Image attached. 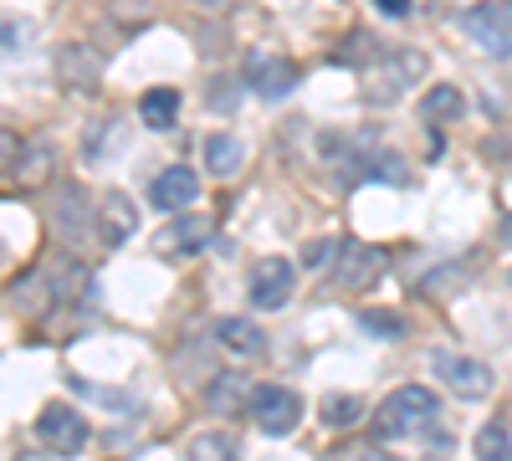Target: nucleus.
Instances as JSON below:
<instances>
[{
    "label": "nucleus",
    "instance_id": "obj_29",
    "mask_svg": "<svg viewBox=\"0 0 512 461\" xmlns=\"http://www.w3.org/2000/svg\"><path fill=\"white\" fill-rule=\"evenodd\" d=\"M16 461H52L47 451H16Z\"/></svg>",
    "mask_w": 512,
    "mask_h": 461
},
{
    "label": "nucleus",
    "instance_id": "obj_5",
    "mask_svg": "<svg viewBox=\"0 0 512 461\" xmlns=\"http://www.w3.org/2000/svg\"><path fill=\"white\" fill-rule=\"evenodd\" d=\"M246 410L267 436H292L297 426H303V395L287 390V385H251Z\"/></svg>",
    "mask_w": 512,
    "mask_h": 461
},
{
    "label": "nucleus",
    "instance_id": "obj_17",
    "mask_svg": "<svg viewBox=\"0 0 512 461\" xmlns=\"http://www.w3.org/2000/svg\"><path fill=\"white\" fill-rule=\"evenodd\" d=\"M246 400H251V385H246V374H236V369L205 385V405L216 415H236V410H246Z\"/></svg>",
    "mask_w": 512,
    "mask_h": 461
},
{
    "label": "nucleus",
    "instance_id": "obj_25",
    "mask_svg": "<svg viewBox=\"0 0 512 461\" xmlns=\"http://www.w3.org/2000/svg\"><path fill=\"white\" fill-rule=\"evenodd\" d=\"M21 154H26L21 134H11V129H0V175H16V170H21Z\"/></svg>",
    "mask_w": 512,
    "mask_h": 461
},
{
    "label": "nucleus",
    "instance_id": "obj_11",
    "mask_svg": "<svg viewBox=\"0 0 512 461\" xmlns=\"http://www.w3.org/2000/svg\"><path fill=\"white\" fill-rule=\"evenodd\" d=\"M149 200L159 205V211H169V216H185L190 205L200 200V175L190 170V164H169V170H159V175H154Z\"/></svg>",
    "mask_w": 512,
    "mask_h": 461
},
{
    "label": "nucleus",
    "instance_id": "obj_20",
    "mask_svg": "<svg viewBox=\"0 0 512 461\" xmlns=\"http://www.w3.org/2000/svg\"><path fill=\"white\" fill-rule=\"evenodd\" d=\"M369 415V400L364 395H328L323 400V426L328 431H349V426H359Z\"/></svg>",
    "mask_w": 512,
    "mask_h": 461
},
{
    "label": "nucleus",
    "instance_id": "obj_9",
    "mask_svg": "<svg viewBox=\"0 0 512 461\" xmlns=\"http://www.w3.org/2000/svg\"><path fill=\"white\" fill-rule=\"evenodd\" d=\"M431 369H436V380L451 390V395H461V400H487L492 395V369L482 364V359H472V354H436L431 359Z\"/></svg>",
    "mask_w": 512,
    "mask_h": 461
},
{
    "label": "nucleus",
    "instance_id": "obj_22",
    "mask_svg": "<svg viewBox=\"0 0 512 461\" xmlns=\"http://www.w3.org/2000/svg\"><path fill=\"white\" fill-rule=\"evenodd\" d=\"M477 461H512V436H507L502 421L477 431Z\"/></svg>",
    "mask_w": 512,
    "mask_h": 461
},
{
    "label": "nucleus",
    "instance_id": "obj_10",
    "mask_svg": "<svg viewBox=\"0 0 512 461\" xmlns=\"http://www.w3.org/2000/svg\"><path fill=\"white\" fill-rule=\"evenodd\" d=\"M57 77L67 93H98L103 82V52L98 47H82V41H67L57 47Z\"/></svg>",
    "mask_w": 512,
    "mask_h": 461
},
{
    "label": "nucleus",
    "instance_id": "obj_26",
    "mask_svg": "<svg viewBox=\"0 0 512 461\" xmlns=\"http://www.w3.org/2000/svg\"><path fill=\"white\" fill-rule=\"evenodd\" d=\"M338 241H344V236H323V241H313V246L303 251V262L328 272V267H333V257H338Z\"/></svg>",
    "mask_w": 512,
    "mask_h": 461
},
{
    "label": "nucleus",
    "instance_id": "obj_28",
    "mask_svg": "<svg viewBox=\"0 0 512 461\" xmlns=\"http://www.w3.org/2000/svg\"><path fill=\"white\" fill-rule=\"evenodd\" d=\"M200 11H231V6H241V0H195Z\"/></svg>",
    "mask_w": 512,
    "mask_h": 461
},
{
    "label": "nucleus",
    "instance_id": "obj_13",
    "mask_svg": "<svg viewBox=\"0 0 512 461\" xmlns=\"http://www.w3.org/2000/svg\"><path fill=\"white\" fill-rule=\"evenodd\" d=\"M210 236H216V221L185 211V216H175L159 231V251H164V257H200V251L210 246Z\"/></svg>",
    "mask_w": 512,
    "mask_h": 461
},
{
    "label": "nucleus",
    "instance_id": "obj_19",
    "mask_svg": "<svg viewBox=\"0 0 512 461\" xmlns=\"http://www.w3.org/2000/svg\"><path fill=\"white\" fill-rule=\"evenodd\" d=\"M461 113H466V98H461V88H451V82H441V88H431L420 98V118L425 123H451Z\"/></svg>",
    "mask_w": 512,
    "mask_h": 461
},
{
    "label": "nucleus",
    "instance_id": "obj_27",
    "mask_svg": "<svg viewBox=\"0 0 512 461\" xmlns=\"http://www.w3.org/2000/svg\"><path fill=\"white\" fill-rule=\"evenodd\" d=\"M384 16H410V0H374Z\"/></svg>",
    "mask_w": 512,
    "mask_h": 461
},
{
    "label": "nucleus",
    "instance_id": "obj_7",
    "mask_svg": "<svg viewBox=\"0 0 512 461\" xmlns=\"http://www.w3.org/2000/svg\"><path fill=\"white\" fill-rule=\"evenodd\" d=\"M384 267H390V257H384L379 246H364V241H338V257L328 267V277L344 287V292H359V287H374L384 277Z\"/></svg>",
    "mask_w": 512,
    "mask_h": 461
},
{
    "label": "nucleus",
    "instance_id": "obj_24",
    "mask_svg": "<svg viewBox=\"0 0 512 461\" xmlns=\"http://www.w3.org/2000/svg\"><path fill=\"white\" fill-rule=\"evenodd\" d=\"M328 461H395V456L384 451L379 441H354V446H338V451H328Z\"/></svg>",
    "mask_w": 512,
    "mask_h": 461
},
{
    "label": "nucleus",
    "instance_id": "obj_4",
    "mask_svg": "<svg viewBox=\"0 0 512 461\" xmlns=\"http://www.w3.org/2000/svg\"><path fill=\"white\" fill-rule=\"evenodd\" d=\"M36 441H41L47 456H82L88 441H93V426L82 421L72 405L52 400V405H41V415H36Z\"/></svg>",
    "mask_w": 512,
    "mask_h": 461
},
{
    "label": "nucleus",
    "instance_id": "obj_6",
    "mask_svg": "<svg viewBox=\"0 0 512 461\" xmlns=\"http://www.w3.org/2000/svg\"><path fill=\"white\" fill-rule=\"evenodd\" d=\"M461 26L482 52L512 57V0H477V6L461 16Z\"/></svg>",
    "mask_w": 512,
    "mask_h": 461
},
{
    "label": "nucleus",
    "instance_id": "obj_23",
    "mask_svg": "<svg viewBox=\"0 0 512 461\" xmlns=\"http://www.w3.org/2000/svg\"><path fill=\"white\" fill-rule=\"evenodd\" d=\"M359 328L374 333V339H405V318L390 313V308H364L359 313Z\"/></svg>",
    "mask_w": 512,
    "mask_h": 461
},
{
    "label": "nucleus",
    "instance_id": "obj_14",
    "mask_svg": "<svg viewBox=\"0 0 512 461\" xmlns=\"http://www.w3.org/2000/svg\"><path fill=\"white\" fill-rule=\"evenodd\" d=\"M93 231H98V241L103 246H123L128 236H134L139 231V211H134V200H128V195H118V190H108L98 205H93Z\"/></svg>",
    "mask_w": 512,
    "mask_h": 461
},
{
    "label": "nucleus",
    "instance_id": "obj_16",
    "mask_svg": "<svg viewBox=\"0 0 512 461\" xmlns=\"http://www.w3.org/2000/svg\"><path fill=\"white\" fill-rule=\"evenodd\" d=\"M216 339H221L231 354H241V359H262V354H267V333L256 328V323H246V318H221V323H216Z\"/></svg>",
    "mask_w": 512,
    "mask_h": 461
},
{
    "label": "nucleus",
    "instance_id": "obj_3",
    "mask_svg": "<svg viewBox=\"0 0 512 461\" xmlns=\"http://www.w3.org/2000/svg\"><path fill=\"white\" fill-rule=\"evenodd\" d=\"M82 277H88V272H82L77 262H47V267H41V272H31L21 287H11V303L21 308V313H41V308H57L62 298H72V292H77V282Z\"/></svg>",
    "mask_w": 512,
    "mask_h": 461
},
{
    "label": "nucleus",
    "instance_id": "obj_15",
    "mask_svg": "<svg viewBox=\"0 0 512 461\" xmlns=\"http://www.w3.org/2000/svg\"><path fill=\"white\" fill-rule=\"evenodd\" d=\"M200 159H205L210 175L231 180V175L241 170V159H246V144H241L236 134H205V139H200Z\"/></svg>",
    "mask_w": 512,
    "mask_h": 461
},
{
    "label": "nucleus",
    "instance_id": "obj_1",
    "mask_svg": "<svg viewBox=\"0 0 512 461\" xmlns=\"http://www.w3.org/2000/svg\"><path fill=\"white\" fill-rule=\"evenodd\" d=\"M441 415V400L436 390L425 385H400L390 400L374 410V441H395V436H410V431H425Z\"/></svg>",
    "mask_w": 512,
    "mask_h": 461
},
{
    "label": "nucleus",
    "instance_id": "obj_18",
    "mask_svg": "<svg viewBox=\"0 0 512 461\" xmlns=\"http://www.w3.org/2000/svg\"><path fill=\"white\" fill-rule=\"evenodd\" d=\"M139 118L149 123V129H175L180 93H175V88H149V93L139 98Z\"/></svg>",
    "mask_w": 512,
    "mask_h": 461
},
{
    "label": "nucleus",
    "instance_id": "obj_21",
    "mask_svg": "<svg viewBox=\"0 0 512 461\" xmlns=\"http://www.w3.org/2000/svg\"><path fill=\"white\" fill-rule=\"evenodd\" d=\"M185 461H236V441L226 431H200V436H190Z\"/></svg>",
    "mask_w": 512,
    "mask_h": 461
},
{
    "label": "nucleus",
    "instance_id": "obj_2",
    "mask_svg": "<svg viewBox=\"0 0 512 461\" xmlns=\"http://www.w3.org/2000/svg\"><path fill=\"white\" fill-rule=\"evenodd\" d=\"M420 77H425V52H384L364 67V98L384 108V103L405 98Z\"/></svg>",
    "mask_w": 512,
    "mask_h": 461
},
{
    "label": "nucleus",
    "instance_id": "obj_8",
    "mask_svg": "<svg viewBox=\"0 0 512 461\" xmlns=\"http://www.w3.org/2000/svg\"><path fill=\"white\" fill-rule=\"evenodd\" d=\"M292 287H297V262H287V257H262V262L251 267V277H246V298H251V308L272 313V308H287Z\"/></svg>",
    "mask_w": 512,
    "mask_h": 461
},
{
    "label": "nucleus",
    "instance_id": "obj_12",
    "mask_svg": "<svg viewBox=\"0 0 512 461\" xmlns=\"http://www.w3.org/2000/svg\"><path fill=\"white\" fill-rule=\"evenodd\" d=\"M246 88L256 93V98H287L292 88H297V62H287V57H272V52H256L251 62H246Z\"/></svg>",
    "mask_w": 512,
    "mask_h": 461
}]
</instances>
